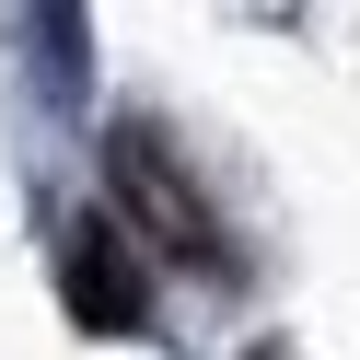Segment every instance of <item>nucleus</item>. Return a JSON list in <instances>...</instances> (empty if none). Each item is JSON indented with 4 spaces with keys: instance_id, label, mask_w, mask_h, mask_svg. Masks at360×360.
Listing matches in <instances>:
<instances>
[{
    "instance_id": "obj_1",
    "label": "nucleus",
    "mask_w": 360,
    "mask_h": 360,
    "mask_svg": "<svg viewBox=\"0 0 360 360\" xmlns=\"http://www.w3.org/2000/svg\"><path fill=\"white\" fill-rule=\"evenodd\" d=\"M105 186H117V210L140 221V244H151V256H186V267H210V279L233 267L221 210L198 198V174L174 163V140H163L151 117H117V128H105ZM128 221H117V233H128Z\"/></svg>"
},
{
    "instance_id": "obj_2",
    "label": "nucleus",
    "mask_w": 360,
    "mask_h": 360,
    "mask_svg": "<svg viewBox=\"0 0 360 360\" xmlns=\"http://www.w3.org/2000/svg\"><path fill=\"white\" fill-rule=\"evenodd\" d=\"M58 302H70L82 326H105V337L151 326V279H140V256H128V233L105 210H70V221H58Z\"/></svg>"
}]
</instances>
